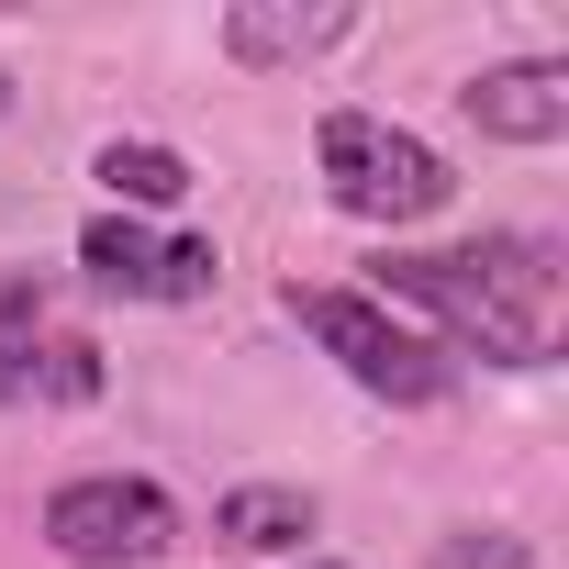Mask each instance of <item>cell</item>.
Masks as SVG:
<instances>
[{
	"label": "cell",
	"instance_id": "cell-2",
	"mask_svg": "<svg viewBox=\"0 0 569 569\" xmlns=\"http://www.w3.org/2000/svg\"><path fill=\"white\" fill-rule=\"evenodd\" d=\"M279 313H291L369 402H391V413H425V402H447L458 391V358L436 347V336H413L391 302H369V291H336V279H291L279 291Z\"/></svg>",
	"mask_w": 569,
	"mask_h": 569
},
{
	"label": "cell",
	"instance_id": "cell-13",
	"mask_svg": "<svg viewBox=\"0 0 569 569\" xmlns=\"http://www.w3.org/2000/svg\"><path fill=\"white\" fill-rule=\"evenodd\" d=\"M302 569H347V558H302Z\"/></svg>",
	"mask_w": 569,
	"mask_h": 569
},
{
	"label": "cell",
	"instance_id": "cell-6",
	"mask_svg": "<svg viewBox=\"0 0 569 569\" xmlns=\"http://www.w3.org/2000/svg\"><path fill=\"white\" fill-rule=\"evenodd\" d=\"M101 391V347L46 325V279L0 268V402H90Z\"/></svg>",
	"mask_w": 569,
	"mask_h": 569
},
{
	"label": "cell",
	"instance_id": "cell-10",
	"mask_svg": "<svg viewBox=\"0 0 569 569\" xmlns=\"http://www.w3.org/2000/svg\"><path fill=\"white\" fill-rule=\"evenodd\" d=\"M90 179L112 190V212H168V201H190V157L157 146V134H112V146L90 157Z\"/></svg>",
	"mask_w": 569,
	"mask_h": 569
},
{
	"label": "cell",
	"instance_id": "cell-9",
	"mask_svg": "<svg viewBox=\"0 0 569 569\" xmlns=\"http://www.w3.org/2000/svg\"><path fill=\"white\" fill-rule=\"evenodd\" d=\"M212 536L246 547V558H291V547L313 536V491H302V480H234V491L212 502Z\"/></svg>",
	"mask_w": 569,
	"mask_h": 569
},
{
	"label": "cell",
	"instance_id": "cell-4",
	"mask_svg": "<svg viewBox=\"0 0 569 569\" xmlns=\"http://www.w3.org/2000/svg\"><path fill=\"white\" fill-rule=\"evenodd\" d=\"M46 547L68 569H157L179 547V502L134 469H90V480L46 491Z\"/></svg>",
	"mask_w": 569,
	"mask_h": 569
},
{
	"label": "cell",
	"instance_id": "cell-1",
	"mask_svg": "<svg viewBox=\"0 0 569 569\" xmlns=\"http://www.w3.org/2000/svg\"><path fill=\"white\" fill-rule=\"evenodd\" d=\"M558 279H569L558 234H469V246H380L369 302H391L447 358L547 369L558 358Z\"/></svg>",
	"mask_w": 569,
	"mask_h": 569
},
{
	"label": "cell",
	"instance_id": "cell-5",
	"mask_svg": "<svg viewBox=\"0 0 569 569\" xmlns=\"http://www.w3.org/2000/svg\"><path fill=\"white\" fill-rule=\"evenodd\" d=\"M79 268H90V291H112V302H201L223 279L212 234H146L134 212H90L79 223Z\"/></svg>",
	"mask_w": 569,
	"mask_h": 569
},
{
	"label": "cell",
	"instance_id": "cell-3",
	"mask_svg": "<svg viewBox=\"0 0 569 569\" xmlns=\"http://www.w3.org/2000/svg\"><path fill=\"white\" fill-rule=\"evenodd\" d=\"M313 168H325V201L347 223H391V234L458 201V168L391 112H325L313 123Z\"/></svg>",
	"mask_w": 569,
	"mask_h": 569
},
{
	"label": "cell",
	"instance_id": "cell-12",
	"mask_svg": "<svg viewBox=\"0 0 569 569\" xmlns=\"http://www.w3.org/2000/svg\"><path fill=\"white\" fill-rule=\"evenodd\" d=\"M0 112H12V68H0Z\"/></svg>",
	"mask_w": 569,
	"mask_h": 569
},
{
	"label": "cell",
	"instance_id": "cell-8",
	"mask_svg": "<svg viewBox=\"0 0 569 569\" xmlns=\"http://www.w3.org/2000/svg\"><path fill=\"white\" fill-rule=\"evenodd\" d=\"M358 34V12H268V0H246V12H223V57L234 68H313L325 46H347Z\"/></svg>",
	"mask_w": 569,
	"mask_h": 569
},
{
	"label": "cell",
	"instance_id": "cell-7",
	"mask_svg": "<svg viewBox=\"0 0 569 569\" xmlns=\"http://www.w3.org/2000/svg\"><path fill=\"white\" fill-rule=\"evenodd\" d=\"M458 112L491 134V146H558L569 134V57H502L458 90Z\"/></svg>",
	"mask_w": 569,
	"mask_h": 569
},
{
	"label": "cell",
	"instance_id": "cell-11",
	"mask_svg": "<svg viewBox=\"0 0 569 569\" xmlns=\"http://www.w3.org/2000/svg\"><path fill=\"white\" fill-rule=\"evenodd\" d=\"M425 569H547L513 525H447L436 547H425Z\"/></svg>",
	"mask_w": 569,
	"mask_h": 569
}]
</instances>
